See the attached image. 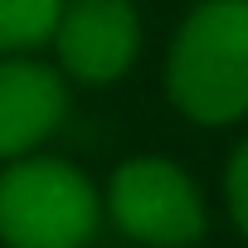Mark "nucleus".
<instances>
[{
  "instance_id": "obj_1",
  "label": "nucleus",
  "mask_w": 248,
  "mask_h": 248,
  "mask_svg": "<svg viewBox=\"0 0 248 248\" xmlns=\"http://www.w3.org/2000/svg\"><path fill=\"white\" fill-rule=\"evenodd\" d=\"M166 97L195 127L248 117V0H200L166 49Z\"/></svg>"
},
{
  "instance_id": "obj_2",
  "label": "nucleus",
  "mask_w": 248,
  "mask_h": 248,
  "mask_svg": "<svg viewBox=\"0 0 248 248\" xmlns=\"http://www.w3.org/2000/svg\"><path fill=\"white\" fill-rule=\"evenodd\" d=\"M102 195L63 156H20L0 170V243L5 248H88L102 229Z\"/></svg>"
},
{
  "instance_id": "obj_3",
  "label": "nucleus",
  "mask_w": 248,
  "mask_h": 248,
  "mask_svg": "<svg viewBox=\"0 0 248 248\" xmlns=\"http://www.w3.org/2000/svg\"><path fill=\"white\" fill-rule=\"evenodd\" d=\"M102 214L141 248H195L209 229L200 185L170 156L122 161L102 190Z\"/></svg>"
},
{
  "instance_id": "obj_4",
  "label": "nucleus",
  "mask_w": 248,
  "mask_h": 248,
  "mask_svg": "<svg viewBox=\"0 0 248 248\" xmlns=\"http://www.w3.org/2000/svg\"><path fill=\"white\" fill-rule=\"evenodd\" d=\"M49 44L63 78L107 88L141 59V15L132 0H63Z\"/></svg>"
},
{
  "instance_id": "obj_5",
  "label": "nucleus",
  "mask_w": 248,
  "mask_h": 248,
  "mask_svg": "<svg viewBox=\"0 0 248 248\" xmlns=\"http://www.w3.org/2000/svg\"><path fill=\"white\" fill-rule=\"evenodd\" d=\"M68 117V78L30 54H0V166L34 156Z\"/></svg>"
},
{
  "instance_id": "obj_6",
  "label": "nucleus",
  "mask_w": 248,
  "mask_h": 248,
  "mask_svg": "<svg viewBox=\"0 0 248 248\" xmlns=\"http://www.w3.org/2000/svg\"><path fill=\"white\" fill-rule=\"evenodd\" d=\"M63 0H0V54H30L49 44Z\"/></svg>"
},
{
  "instance_id": "obj_7",
  "label": "nucleus",
  "mask_w": 248,
  "mask_h": 248,
  "mask_svg": "<svg viewBox=\"0 0 248 248\" xmlns=\"http://www.w3.org/2000/svg\"><path fill=\"white\" fill-rule=\"evenodd\" d=\"M224 209H229L233 229L248 238V137L229 151V166H224Z\"/></svg>"
}]
</instances>
